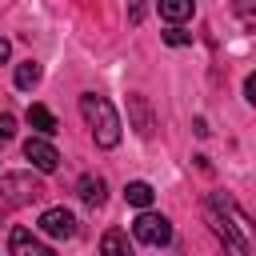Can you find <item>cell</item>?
Instances as JSON below:
<instances>
[{"mask_svg":"<svg viewBox=\"0 0 256 256\" xmlns=\"http://www.w3.org/2000/svg\"><path fill=\"white\" fill-rule=\"evenodd\" d=\"M208 224L220 236V244H224L228 256H256V232H252L248 216L228 196H220V192L208 196Z\"/></svg>","mask_w":256,"mask_h":256,"instance_id":"6da1fadb","label":"cell"},{"mask_svg":"<svg viewBox=\"0 0 256 256\" xmlns=\"http://www.w3.org/2000/svg\"><path fill=\"white\" fill-rule=\"evenodd\" d=\"M80 116L88 120V128H92V140L100 144V148H116L120 144V116H116V108L104 100V96H96V92H84L80 96Z\"/></svg>","mask_w":256,"mask_h":256,"instance_id":"7a4b0ae2","label":"cell"},{"mask_svg":"<svg viewBox=\"0 0 256 256\" xmlns=\"http://www.w3.org/2000/svg\"><path fill=\"white\" fill-rule=\"evenodd\" d=\"M132 236H136L140 244H148V248H164V244L172 240V224H168V216L144 208V212L132 220Z\"/></svg>","mask_w":256,"mask_h":256,"instance_id":"3957f363","label":"cell"},{"mask_svg":"<svg viewBox=\"0 0 256 256\" xmlns=\"http://www.w3.org/2000/svg\"><path fill=\"white\" fill-rule=\"evenodd\" d=\"M40 196H44V188L36 180H28V176H4L0 180V216L8 208H16V204H32Z\"/></svg>","mask_w":256,"mask_h":256,"instance_id":"277c9868","label":"cell"},{"mask_svg":"<svg viewBox=\"0 0 256 256\" xmlns=\"http://www.w3.org/2000/svg\"><path fill=\"white\" fill-rule=\"evenodd\" d=\"M40 232H48V236H56V240H72V236L80 232V224H76V216H72L68 208H44V212H40Z\"/></svg>","mask_w":256,"mask_h":256,"instance_id":"5b68a950","label":"cell"},{"mask_svg":"<svg viewBox=\"0 0 256 256\" xmlns=\"http://www.w3.org/2000/svg\"><path fill=\"white\" fill-rule=\"evenodd\" d=\"M24 156L32 160L36 172H56V168H60V152L48 144V136H32V140H24Z\"/></svg>","mask_w":256,"mask_h":256,"instance_id":"8992f818","label":"cell"},{"mask_svg":"<svg viewBox=\"0 0 256 256\" xmlns=\"http://www.w3.org/2000/svg\"><path fill=\"white\" fill-rule=\"evenodd\" d=\"M8 248H12V256H56L48 244H40L28 228H12V236H8Z\"/></svg>","mask_w":256,"mask_h":256,"instance_id":"52a82bcc","label":"cell"},{"mask_svg":"<svg viewBox=\"0 0 256 256\" xmlns=\"http://www.w3.org/2000/svg\"><path fill=\"white\" fill-rule=\"evenodd\" d=\"M76 192H80V200L88 204V208H100L104 204V196H108V184L100 180V176H80V184H76Z\"/></svg>","mask_w":256,"mask_h":256,"instance_id":"ba28073f","label":"cell"},{"mask_svg":"<svg viewBox=\"0 0 256 256\" xmlns=\"http://www.w3.org/2000/svg\"><path fill=\"white\" fill-rule=\"evenodd\" d=\"M100 256H132L128 232H120V228H108V232L100 236Z\"/></svg>","mask_w":256,"mask_h":256,"instance_id":"9c48e42d","label":"cell"},{"mask_svg":"<svg viewBox=\"0 0 256 256\" xmlns=\"http://www.w3.org/2000/svg\"><path fill=\"white\" fill-rule=\"evenodd\" d=\"M28 124H32L40 136H52V132H56V116H52L44 104H32V108H28Z\"/></svg>","mask_w":256,"mask_h":256,"instance_id":"30bf717a","label":"cell"},{"mask_svg":"<svg viewBox=\"0 0 256 256\" xmlns=\"http://www.w3.org/2000/svg\"><path fill=\"white\" fill-rule=\"evenodd\" d=\"M160 16L168 24H184L192 16V0H160Z\"/></svg>","mask_w":256,"mask_h":256,"instance_id":"8fae6325","label":"cell"},{"mask_svg":"<svg viewBox=\"0 0 256 256\" xmlns=\"http://www.w3.org/2000/svg\"><path fill=\"white\" fill-rule=\"evenodd\" d=\"M36 84H40V64H36V60L16 64V88H20V92H32Z\"/></svg>","mask_w":256,"mask_h":256,"instance_id":"7c38bea8","label":"cell"},{"mask_svg":"<svg viewBox=\"0 0 256 256\" xmlns=\"http://www.w3.org/2000/svg\"><path fill=\"white\" fill-rule=\"evenodd\" d=\"M152 196H156V192H152V184H144V180H132V184L124 188V200H128L132 208H148Z\"/></svg>","mask_w":256,"mask_h":256,"instance_id":"4fadbf2b","label":"cell"},{"mask_svg":"<svg viewBox=\"0 0 256 256\" xmlns=\"http://www.w3.org/2000/svg\"><path fill=\"white\" fill-rule=\"evenodd\" d=\"M132 112H136V132L148 136V132H152V116H148V108H144L140 96H132Z\"/></svg>","mask_w":256,"mask_h":256,"instance_id":"5bb4252c","label":"cell"},{"mask_svg":"<svg viewBox=\"0 0 256 256\" xmlns=\"http://www.w3.org/2000/svg\"><path fill=\"white\" fill-rule=\"evenodd\" d=\"M188 40H192V36H188V32H184V28H176V24H172V28H168V32H164V44H172V48H184V44H188Z\"/></svg>","mask_w":256,"mask_h":256,"instance_id":"9a60e30c","label":"cell"},{"mask_svg":"<svg viewBox=\"0 0 256 256\" xmlns=\"http://www.w3.org/2000/svg\"><path fill=\"white\" fill-rule=\"evenodd\" d=\"M232 12H236L240 20H252V16H256V0H232Z\"/></svg>","mask_w":256,"mask_h":256,"instance_id":"2e32d148","label":"cell"},{"mask_svg":"<svg viewBox=\"0 0 256 256\" xmlns=\"http://www.w3.org/2000/svg\"><path fill=\"white\" fill-rule=\"evenodd\" d=\"M12 136H16V120H12L8 112H0V144H8Z\"/></svg>","mask_w":256,"mask_h":256,"instance_id":"e0dca14e","label":"cell"},{"mask_svg":"<svg viewBox=\"0 0 256 256\" xmlns=\"http://www.w3.org/2000/svg\"><path fill=\"white\" fill-rule=\"evenodd\" d=\"M244 96H248V104L256 108V72H252V76L244 80Z\"/></svg>","mask_w":256,"mask_h":256,"instance_id":"ac0fdd59","label":"cell"},{"mask_svg":"<svg viewBox=\"0 0 256 256\" xmlns=\"http://www.w3.org/2000/svg\"><path fill=\"white\" fill-rule=\"evenodd\" d=\"M140 16H144V0H132V24H136Z\"/></svg>","mask_w":256,"mask_h":256,"instance_id":"d6986e66","label":"cell"},{"mask_svg":"<svg viewBox=\"0 0 256 256\" xmlns=\"http://www.w3.org/2000/svg\"><path fill=\"white\" fill-rule=\"evenodd\" d=\"M8 52H12V44H8V40H4V36H0V64H4V60H8Z\"/></svg>","mask_w":256,"mask_h":256,"instance_id":"ffe728a7","label":"cell"}]
</instances>
